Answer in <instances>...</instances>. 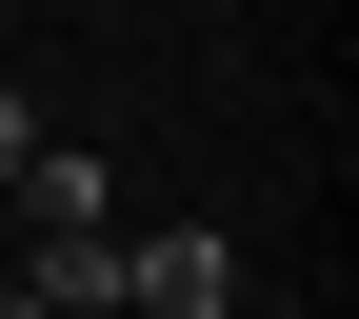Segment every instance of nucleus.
<instances>
[{"label":"nucleus","mask_w":359,"mask_h":319,"mask_svg":"<svg viewBox=\"0 0 359 319\" xmlns=\"http://www.w3.org/2000/svg\"><path fill=\"white\" fill-rule=\"evenodd\" d=\"M120 319H240V240H219V219L120 240Z\"/></svg>","instance_id":"1"},{"label":"nucleus","mask_w":359,"mask_h":319,"mask_svg":"<svg viewBox=\"0 0 359 319\" xmlns=\"http://www.w3.org/2000/svg\"><path fill=\"white\" fill-rule=\"evenodd\" d=\"M20 319H120V219H80V240H20Z\"/></svg>","instance_id":"2"},{"label":"nucleus","mask_w":359,"mask_h":319,"mask_svg":"<svg viewBox=\"0 0 359 319\" xmlns=\"http://www.w3.org/2000/svg\"><path fill=\"white\" fill-rule=\"evenodd\" d=\"M20 160H40V100H20V80H0V179H20Z\"/></svg>","instance_id":"3"}]
</instances>
